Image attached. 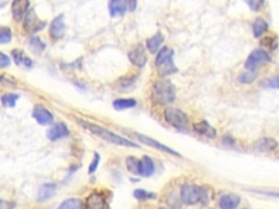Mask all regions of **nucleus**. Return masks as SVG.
I'll return each instance as SVG.
<instances>
[{
    "mask_svg": "<svg viewBox=\"0 0 279 209\" xmlns=\"http://www.w3.org/2000/svg\"><path fill=\"white\" fill-rule=\"evenodd\" d=\"M132 135L136 136L137 138H139L140 141H141L142 143L146 144V145L151 146V147H153V148H156V150H159V151H161V152H168V154H170V155H175V156H178V157L181 156V155L179 154V152H177L176 151L171 150V148H169L168 146L162 145V144H160L159 142H157L156 139H153V138H151V137L145 136V135H142V134H138V133H133Z\"/></svg>",
    "mask_w": 279,
    "mask_h": 209,
    "instance_id": "9d476101",
    "label": "nucleus"
},
{
    "mask_svg": "<svg viewBox=\"0 0 279 209\" xmlns=\"http://www.w3.org/2000/svg\"><path fill=\"white\" fill-rule=\"evenodd\" d=\"M194 130L195 132L201 134V135H204L209 138H214L216 136V130L206 121H199L198 123H195Z\"/></svg>",
    "mask_w": 279,
    "mask_h": 209,
    "instance_id": "aec40b11",
    "label": "nucleus"
},
{
    "mask_svg": "<svg viewBox=\"0 0 279 209\" xmlns=\"http://www.w3.org/2000/svg\"><path fill=\"white\" fill-rule=\"evenodd\" d=\"M12 38L11 30L7 26H0V44H7Z\"/></svg>",
    "mask_w": 279,
    "mask_h": 209,
    "instance_id": "c756f323",
    "label": "nucleus"
},
{
    "mask_svg": "<svg viewBox=\"0 0 279 209\" xmlns=\"http://www.w3.org/2000/svg\"><path fill=\"white\" fill-rule=\"evenodd\" d=\"M164 118L167 123L173 125L174 128L179 130L187 129L189 119L188 115L185 114L182 110L178 108H174V107H168L164 111Z\"/></svg>",
    "mask_w": 279,
    "mask_h": 209,
    "instance_id": "39448f33",
    "label": "nucleus"
},
{
    "mask_svg": "<svg viewBox=\"0 0 279 209\" xmlns=\"http://www.w3.org/2000/svg\"><path fill=\"white\" fill-rule=\"evenodd\" d=\"M19 98H20L19 94H4L1 97V103L4 107H15Z\"/></svg>",
    "mask_w": 279,
    "mask_h": 209,
    "instance_id": "cd10ccee",
    "label": "nucleus"
},
{
    "mask_svg": "<svg viewBox=\"0 0 279 209\" xmlns=\"http://www.w3.org/2000/svg\"><path fill=\"white\" fill-rule=\"evenodd\" d=\"M57 209H84V205L79 198H69L62 202Z\"/></svg>",
    "mask_w": 279,
    "mask_h": 209,
    "instance_id": "b1692460",
    "label": "nucleus"
},
{
    "mask_svg": "<svg viewBox=\"0 0 279 209\" xmlns=\"http://www.w3.org/2000/svg\"><path fill=\"white\" fill-rule=\"evenodd\" d=\"M158 209H168V208H158Z\"/></svg>",
    "mask_w": 279,
    "mask_h": 209,
    "instance_id": "58836bf2",
    "label": "nucleus"
},
{
    "mask_svg": "<svg viewBox=\"0 0 279 209\" xmlns=\"http://www.w3.org/2000/svg\"><path fill=\"white\" fill-rule=\"evenodd\" d=\"M23 25H24V29L27 33L35 34L37 32H40L44 29L46 23L44 21H41L40 19L37 17L36 12L32 9V10L26 13Z\"/></svg>",
    "mask_w": 279,
    "mask_h": 209,
    "instance_id": "0eeeda50",
    "label": "nucleus"
},
{
    "mask_svg": "<svg viewBox=\"0 0 279 209\" xmlns=\"http://www.w3.org/2000/svg\"><path fill=\"white\" fill-rule=\"evenodd\" d=\"M241 199L236 194H225L219 198L220 209H236L240 205Z\"/></svg>",
    "mask_w": 279,
    "mask_h": 209,
    "instance_id": "dca6fc26",
    "label": "nucleus"
},
{
    "mask_svg": "<svg viewBox=\"0 0 279 209\" xmlns=\"http://www.w3.org/2000/svg\"><path fill=\"white\" fill-rule=\"evenodd\" d=\"M13 61L18 64L19 67L24 68V69H30L33 67V62H32L31 58L27 57V56L22 52L20 49H15L11 52Z\"/></svg>",
    "mask_w": 279,
    "mask_h": 209,
    "instance_id": "f3484780",
    "label": "nucleus"
},
{
    "mask_svg": "<svg viewBox=\"0 0 279 209\" xmlns=\"http://www.w3.org/2000/svg\"><path fill=\"white\" fill-rule=\"evenodd\" d=\"M114 108L116 110H124L129 108H133L137 106V100L133 98H120L114 101Z\"/></svg>",
    "mask_w": 279,
    "mask_h": 209,
    "instance_id": "5701e85b",
    "label": "nucleus"
},
{
    "mask_svg": "<svg viewBox=\"0 0 279 209\" xmlns=\"http://www.w3.org/2000/svg\"><path fill=\"white\" fill-rule=\"evenodd\" d=\"M272 62V57L266 52L262 49H255L249 55L248 59H246L244 67L246 71H253L258 72V67L261 64Z\"/></svg>",
    "mask_w": 279,
    "mask_h": 209,
    "instance_id": "423d86ee",
    "label": "nucleus"
},
{
    "mask_svg": "<svg viewBox=\"0 0 279 209\" xmlns=\"http://www.w3.org/2000/svg\"><path fill=\"white\" fill-rule=\"evenodd\" d=\"M180 196L182 203L189 206L197 205L199 203L206 204L209 202V199L212 198L209 197L208 189L191 183H185L182 185Z\"/></svg>",
    "mask_w": 279,
    "mask_h": 209,
    "instance_id": "f03ea898",
    "label": "nucleus"
},
{
    "mask_svg": "<svg viewBox=\"0 0 279 209\" xmlns=\"http://www.w3.org/2000/svg\"><path fill=\"white\" fill-rule=\"evenodd\" d=\"M56 190H57V185L55 183H44L39 190L37 199H39L40 202L47 201V199L52 198L54 196Z\"/></svg>",
    "mask_w": 279,
    "mask_h": 209,
    "instance_id": "6ab92c4d",
    "label": "nucleus"
},
{
    "mask_svg": "<svg viewBox=\"0 0 279 209\" xmlns=\"http://www.w3.org/2000/svg\"><path fill=\"white\" fill-rule=\"evenodd\" d=\"M262 84L265 87H269V88H275V90H279V76L272 77V78H267L265 80Z\"/></svg>",
    "mask_w": 279,
    "mask_h": 209,
    "instance_id": "2f4dec72",
    "label": "nucleus"
},
{
    "mask_svg": "<svg viewBox=\"0 0 279 209\" xmlns=\"http://www.w3.org/2000/svg\"><path fill=\"white\" fill-rule=\"evenodd\" d=\"M64 32H66V24L63 22V17L58 16L56 17L54 20L50 23L49 26V34L52 36V38L55 40L61 39Z\"/></svg>",
    "mask_w": 279,
    "mask_h": 209,
    "instance_id": "1a4fd4ad",
    "label": "nucleus"
},
{
    "mask_svg": "<svg viewBox=\"0 0 279 209\" xmlns=\"http://www.w3.org/2000/svg\"><path fill=\"white\" fill-rule=\"evenodd\" d=\"M0 83H2L4 85H16V83L11 81L10 78H7L6 76H0Z\"/></svg>",
    "mask_w": 279,
    "mask_h": 209,
    "instance_id": "e433bc0d",
    "label": "nucleus"
},
{
    "mask_svg": "<svg viewBox=\"0 0 279 209\" xmlns=\"http://www.w3.org/2000/svg\"><path fill=\"white\" fill-rule=\"evenodd\" d=\"M125 165H127V168H128V170L130 171V172H132L133 174L139 175V172H140V160L137 159L136 157H133V156L128 157L127 159H125Z\"/></svg>",
    "mask_w": 279,
    "mask_h": 209,
    "instance_id": "bb28decb",
    "label": "nucleus"
},
{
    "mask_svg": "<svg viewBox=\"0 0 279 209\" xmlns=\"http://www.w3.org/2000/svg\"><path fill=\"white\" fill-rule=\"evenodd\" d=\"M133 195H134V197L139 199V201H147V199L156 198V194L152 193V192H147L145 191V190H141V189L136 190Z\"/></svg>",
    "mask_w": 279,
    "mask_h": 209,
    "instance_id": "c85d7f7f",
    "label": "nucleus"
},
{
    "mask_svg": "<svg viewBox=\"0 0 279 209\" xmlns=\"http://www.w3.org/2000/svg\"><path fill=\"white\" fill-rule=\"evenodd\" d=\"M33 118L37 123L41 125H48L54 122V115L48 109L44 108L43 106H36L33 109Z\"/></svg>",
    "mask_w": 279,
    "mask_h": 209,
    "instance_id": "f8f14e48",
    "label": "nucleus"
},
{
    "mask_svg": "<svg viewBox=\"0 0 279 209\" xmlns=\"http://www.w3.org/2000/svg\"><path fill=\"white\" fill-rule=\"evenodd\" d=\"M155 172V165L151 157L143 156L140 160V172L139 175L142 176H151Z\"/></svg>",
    "mask_w": 279,
    "mask_h": 209,
    "instance_id": "a211bd4d",
    "label": "nucleus"
},
{
    "mask_svg": "<svg viewBox=\"0 0 279 209\" xmlns=\"http://www.w3.org/2000/svg\"><path fill=\"white\" fill-rule=\"evenodd\" d=\"M109 13L110 16L115 18L117 16H122L123 13L130 10V1H124V0H113L109 4Z\"/></svg>",
    "mask_w": 279,
    "mask_h": 209,
    "instance_id": "2eb2a0df",
    "label": "nucleus"
},
{
    "mask_svg": "<svg viewBox=\"0 0 279 209\" xmlns=\"http://www.w3.org/2000/svg\"><path fill=\"white\" fill-rule=\"evenodd\" d=\"M29 48L34 54H40L45 49V44L41 41L40 37L32 36L29 40Z\"/></svg>",
    "mask_w": 279,
    "mask_h": 209,
    "instance_id": "a878e982",
    "label": "nucleus"
},
{
    "mask_svg": "<svg viewBox=\"0 0 279 209\" xmlns=\"http://www.w3.org/2000/svg\"><path fill=\"white\" fill-rule=\"evenodd\" d=\"M162 41H164V36L161 33H157L146 40V47L152 54H154L159 49Z\"/></svg>",
    "mask_w": 279,
    "mask_h": 209,
    "instance_id": "412c9836",
    "label": "nucleus"
},
{
    "mask_svg": "<svg viewBox=\"0 0 279 209\" xmlns=\"http://www.w3.org/2000/svg\"><path fill=\"white\" fill-rule=\"evenodd\" d=\"M277 142L274 138H268L264 137L259 139L257 143V148L261 152H271L274 151L277 147Z\"/></svg>",
    "mask_w": 279,
    "mask_h": 209,
    "instance_id": "4be33fe9",
    "label": "nucleus"
},
{
    "mask_svg": "<svg viewBox=\"0 0 279 209\" xmlns=\"http://www.w3.org/2000/svg\"><path fill=\"white\" fill-rule=\"evenodd\" d=\"M268 29V24L262 18H258L253 23V33L255 37H261Z\"/></svg>",
    "mask_w": 279,
    "mask_h": 209,
    "instance_id": "393cba45",
    "label": "nucleus"
},
{
    "mask_svg": "<svg viewBox=\"0 0 279 209\" xmlns=\"http://www.w3.org/2000/svg\"><path fill=\"white\" fill-rule=\"evenodd\" d=\"M246 3H248L249 6H250L251 10H253V11H259V9L262 8V6H263V3H264V2H263V1H254V0H253V1H248Z\"/></svg>",
    "mask_w": 279,
    "mask_h": 209,
    "instance_id": "f704fd0d",
    "label": "nucleus"
},
{
    "mask_svg": "<svg viewBox=\"0 0 279 209\" xmlns=\"http://www.w3.org/2000/svg\"><path fill=\"white\" fill-rule=\"evenodd\" d=\"M132 85H133V80H130L129 77H128L127 81H124V78H122L121 84H120V86L123 87V91H127L128 87H129V86H132Z\"/></svg>",
    "mask_w": 279,
    "mask_h": 209,
    "instance_id": "c9c22d12",
    "label": "nucleus"
},
{
    "mask_svg": "<svg viewBox=\"0 0 279 209\" xmlns=\"http://www.w3.org/2000/svg\"><path fill=\"white\" fill-rule=\"evenodd\" d=\"M100 154H97V152H95L94 158H93V160L90 164V167H88V173L92 174L93 172H95L96 169H97V167H99V165H100Z\"/></svg>",
    "mask_w": 279,
    "mask_h": 209,
    "instance_id": "473e14b6",
    "label": "nucleus"
},
{
    "mask_svg": "<svg viewBox=\"0 0 279 209\" xmlns=\"http://www.w3.org/2000/svg\"><path fill=\"white\" fill-rule=\"evenodd\" d=\"M11 60L8 57L7 55L0 52V68H7L10 66Z\"/></svg>",
    "mask_w": 279,
    "mask_h": 209,
    "instance_id": "72a5a7b5",
    "label": "nucleus"
},
{
    "mask_svg": "<svg viewBox=\"0 0 279 209\" xmlns=\"http://www.w3.org/2000/svg\"><path fill=\"white\" fill-rule=\"evenodd\" d=\"M258 72H253V71H246L245 73H243L242 76H239V81L242 83H251L255 80L257 77Z\"/></svg>",
    "mask_w": 279,
    "mask_h": 209,
    "instance_id": "7c9ffc66",
    "label": "nucleus"
},
{
    "mask_svg": "<svg viewBox=\"0 0 279 209\" xmlns=\"http://www.w3.org/2000/svg\"><path fill=\"white\" fill-rule=\"evenodd\" d=\"M174 50L169 47H162L157 54L156 67L159 69V74L161 76H169L177 72V68L173 61Z\"/></svg>",
    "mask_w": 279,
    "mask_h": 209,
    "instance_id": "20e7f679",
    "label": "nucleus"
},
{
    "mask_svg": "<svg viewBox=\"0 0 279 209\" xmlns=\"http://www.w3.org/2000/svg\"><path fill=\"white\" fill-rule=\"evenodd\" d=\"M29 7L30 1H27V0H16V1H13L11 6L13 19H15L16 21H21L23 17L25 16V13H27Z\"/></svg>",
    "mask_w": 279,
    "mask_h": 209,
    "instance_id": "4468645a",
    "label": "nucleus"
},
{
    "mask_svg": "<svg viewBox=\"0 0 279 209\" xmlns=\"http://www.w3.org/2000/svg\"><path fill=\"white\" fill-rule=\"evenodd\" d=\"M265 193V192H264ZM267 195H272V196H275V197H279V193H265Z\"/></svg>",
    "mask_w": 279,
    "mask_h": 209,
    "instance_id": "4c0bfd02",
    "label": "nucleus"
},
{
    "mask_svg": "<svg viewBox=\"0 0 279 209\" xmlns=\"http://www.w3.org/2000/svg\"><path fill=\"white\" fill-rule=\"evenodd\" d=\"M84 209H109V205L103 193L94 192L86 198Z\"/></svg>",
    "mask_w": 279,
    "mask_h": 209,
    "instance_id": "6e6552de",
    "label": "nucleus"
},
{
    "mask_svg": "<svg viewBox=\"0 0 279 209\" xmlns=\"http://www.w3.org/2000/svg\"><path fill=\"white\" fill-rule=\"evenodd\" d=\"M69 135V129L64 123L58 122L55 125H53L52 128L49 129V131L47 132V137L50 141H58V139L66 137Z\"/></svg>",
    "mask_w": 279,
    "mask_h": 209,
    "instance_id": "ddd939ff",
    "label": "nucleus"
},
{
    "mask_svg": "<svg viewBox=\"0 0 279 209\" xmlns=\"http://www.w3.org/2000/svg\"><path fill=\"white\" fill-rule=\"evenodd\" d=\"M176 98V87L169 80L162 78L152 87V100L157 105H168Z\"/></svg>",
    "mask_w": 279,
    "mask_h": 209,
    "instance_id": "7ed1b4c3",
    "label": "nucleus"
},
{
    "mask_svg": "<svg viewBox=\"0 0 279 209\" xmlns=\"http://www.w3.org/2000/svg\"><path fill=\"white\" fill-rule=\"evenodd\" d=\"M79 123H80L83 128L86 129L87 131H90L91 133L95 134L96 136L105 139L106 142L113 143V144H115V145H119V146L140 148L139 144L130 141V139H127L125 137L120 136V135H118V134H115L114 132L109 131V130H107L103 127H100V125H96L94 123H91V122H87V121H83V120H79Z\"/></svg>",
    "mask_w": 279,
    "mask_h": 209,
    "instance_id": "f257e3e1",
    "label": "nucleus"
},
{
    "mask_svg": "<svg viewBox=\"0 0 279 209\" xmlns=\"http://www.w3.org/2000/svg\"><path fill=\"white\" fill-rule=\"evenodd\" d=\"M129 60L131 61L132 64L137 66L139 68H142L145 66L147 61V56L145 48L143 45H138L136 48L129 53Z\"/></svg>",
    "mask_w": 279,
    "mask_h": 209,
    "instance_id": "9b49d317",
    "label": "nucleus"
}]
</instances>
